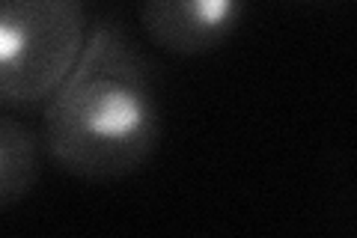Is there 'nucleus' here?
Returning a JSON list of instances; mask_svg holds the SVG:
<instances>
[{"label":"nucleus","mask_w":357,"mask_h":238,"mask_svg":"<svg viewBox=\"0 0 357 238\" xmlns=\"http://www.w3.org/2000/svg\"><path fill=\"white\" fill-rule=\"evenodd\" d=\"M161 117L149 63L134 42L102 21L84 54L42 107L45 152L81 179H122L158 146Z\"/></svg>","instance_id":"nucleus-1"},{"label":"nucleus","mask_w":357,"mask_h":238,"mask_svg":"<svg viewBox=\"0 0 357 238\" xmlns=\"http://www.w3.org/2000/svg\"><path fill=\"white\" fill-rule=\"evenodd\" d=\"M86 0H0V101L45 107L89 39Z\"/></svg>","instance_id":"nucleus-2"},{"label":"nucleus","mask_w":357,"mask_h":238,"mask_svg":"<svg viewBox=\"0 0 357 238\" xmlns=\"http://www.w3.org/2000/svg\"><path fill=\"white\" fill-rule=\"evenodd\" d=\"M244 6L248 0H140V24L158 48L197 57L238 30Z\"/></svg>","instance_id":"nucleus-3"},{"label":"nucleus","mask_w":357,"mask_h":238,"mask_svg":"<svg viewBox=\"0 0 357 238\" xmlns=\"http://www.w3.org/2000/svg\"><path fill=\"white\" fill-rule=\"evenodd\" d=\"M45 140L27 122L0 117V209L24 200L39 179Z\"/></svg>","instance_id":"nucleus-4"}]
</instances>
